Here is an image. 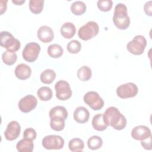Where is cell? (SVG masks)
Returning <instances> with one entry per match:
<instances>
[{"instance_id":"83f0119b","label":"cell","mask_w":152,"mask_h":152,"mask_svg":"<svg viewBox=\"0 0 152 152\" xmlns=\"http://www.w3.org/2000/svg\"><path fill=\"white\" fill-rule=\"evenodd\" d=\"M50 128L56 131H61L65 127V120L60 117H53L50 118Z\"/></svg>"},{"instance_id":"cb8c5ba5","label":"cell","mask_w":152,"mask_h":152,"mask_svg":"<svg viewBox=\"0 0 152 152\" xmlns=\"http://www.w3.org/2000/svg\"><path fill=\"white\" fill-rule=\"evenodd\" d=\"M69 149L72 152L82 151L84 147V144L82 140L75 138L71 140L68 143Z\"/></svg>"},{"instance_id":"ba28073f","label":"cell","mask_w":152,"mask_h":152,"mask_svg":"<svg viewBox=\"0 0 152 152\" xmlns=\"http://www.w3.org/2000/svg\"><path fill=\"white\" fill-rule=\"evenodd\" d=\"M42 145L47 150H59L64 147V140L59 135H47L42 140Z\"/></svg>"},{"instance_id":"2e32d148","label":"cell","mask_w":152,"mask_h":152,"mask_svg":"<svg viewBox=\"0 0 152 152\" xmlns=\"http://www.w3.org/2000/svg\"><path fill=\"white\" fill-rule=\"evenodd\" d=\"M14 72L17 78L21 80H24L30 78L31 74V69L27 65L20 64L17 65Z\"/></svg>"},{"instance_id":"6da1fadb","label":"cell","mask_w":152,"mask_h":152,"mask_svg":"<svg viewBox=\"0 0 152 152\" xmlns=\"http://www.w3.org/2000/svg\"><path fill=\"white\" fill-rule=\"evenodd\" d=\"M103 121L106 125L111 126L116 130L124 129L126 125V119L118 108L111 106L106 109L103 114Z\"/></svg>"},{"instance_id":"4dcf8cb0","label":"cell","mask_w":152,"mask_h":152,"mask_svg":"<svg viewBox=\"0 0 152 152\" xmlns=\"http://www.w3.org/2000/svg\"><path fill=\"white\" fill-rule=\"evenodd\" d=\"M66 48L69 53L75 54L80 51L81 49V44L77 40H72L68 42Z\"/></svg>"},{"instance_id":"484cf974","label":"cell","mask_w":152,"mask_h":152,"mask_svg":"<svg viewBox=\"0 0 152 152\" xmlns=\"http://www.w3.org/2000/svg\"><path fill=\"white\" fill-rule=\"evenodd\" d=\"M48 53L51 58H58L62 55L64 50L59 45L52 44L48 47Z\"/></svg>"},{"instance_id":"9c48e42d","label":"cell","mask_w":152,"mask_h":152,"mask_svg":"<svg viewBox=\"0 0 152 152\" xmlns=\"http://www.w3.org/2000/svg\"><path fill=\"white\" fill-rule=\"evenodd\" d=\"M138 92L137 85L133 83H128L118 87L116 94L121 99H127L135 97Z\"/></svg>"},{"instance_id":"7a4b0ae2","label":"cell","mask_w":152,"mask_h":152,"mask_svg":"<svg viewBox=\"0 0 152 152\" xmlns=\"http://www.w3.org/2000/svg\"><path fill=\"white\" fill-rule=\"evenodd\" d=\"M113 22L115 26L120 30H125L129 26L130 19L125 4L119 3L115 6Z\"/></svg>"},{"instance_id":"d6986e66","label":"cell","mask_w":152,"mask_h":152,"mask_svg":"<svg viewBox=\"0 0 152 152\" xmlns=\"http://www.w3.org/2000/svg\"><path fill=\"white\" fill-rule=\"evenodd\" d=\"M92 126L94 129L98 131H103L106 129L107 126L103 121L102 113H98L94 116L92 119Z\"/></svg>"},{"instance_id":"f1b7e54d","label":"cell","mask_w":152,"mask_h":152,"mask_svg":"<svg viewBox=\"0 0 152 152\" xmlns=\"http://www.w3.org/2000/svg\"><path fill=\"white\" fill-rule=\"evenodd\" d=\"M43 0H30L29 1L30 10L33 14H40L43 10Z\"/></svg>"},{"instance_id":"5b68a950","label":"cell","mask_w":152,"mask_h":152,"mask_svg":"<svg viewBox=\"0 0 152 152\" xmlns=\"http://www.w3.org/2000/svg\"><path fill=\"white\" fill-rule=\"evenodd\" d=\"M146 46L147 40L142 35H137L128 43L126 49L131 54L140 55L144 52Z\"/></svg>"},{"instance_id":"1f68e13d","label":"cell","mask_w":152,"mask_h":152,"mask_svg":"<svg viewBox=\"0 0 152 152\" xmlns=\"http://www.w3.org/2000/svg\"><path fill=\"white\" fill-rule=\"evenodd\" d=\"M113 2L111 0H99L97 1V5L98 8L103 12H107L111 10Z\"/></svg>"},{"instance_id":"44dd1931","label":"cell","mask_w":152,"mask_h":152,"mask_svg":"<svg viewBox=\"0 0 152 152\" xmlns=\"http://www.w3.org/2000/svg\"><path fill=\"white\" fill-rule=\"evenodd\" d=\"M40 78L43 83L49 84L55 79L56 73L53 69H46L41 73Z\"/></svg>"},{"instance_id":"30bf717a","label":"cell","mask_w":152,"mask_h":152,"mask_svg":"<svg viewBox=\"0 0 152 152\" xmlns=\"http://www.w3.org/2000/svg\"><path fill=\"white\" fill-rule=\"evenodd\" d=\"M56 96L60 100H66L72 96V90L68 82L59 80L55 85Z\"/></svg>"},{"instance_id":"603a6c76","label":"cell","mask_w":152,"mask_h":152,"mask_svg":"<svg viewBox=\"0 0 152 152\" xmlns=\"http://www.w3.org/2000/svg\"><path fill=\"white\" fill-rule=\"evenodd\" d=\"M37 95L42 101H48L52 99L53 93L50 88L44 86L37 90Z\"/></svg>"},{"instance_id":"ffe728a7","label":"cell","mask_w":152,"mask_h":152,"mask_svg":"<svg viewBox=\"0 0 152 152\" xmlns=\"http://www.w3.org/2000/svg\"><path fill=\"white\" fill-rule=\"evenodd\" d=\"M49 117L50 118L53 117H60L66 120L68 118V113L65 107L62 106H55L49 111Z\"/></svg>"},{"instance_id":"277c9868","label":"cell","mask_w":152,"mask_h":152,"mask_svg":"<svg viewBox=\"0 0 152 152\" xmlns=\"http://www.w3.org/2000/svg\"><path fill=\"white\" fill-rule=\"evenodd\" d=\"M99 31V27L95 21H90L81 27L78 31V37L83 40H88L96 36Z\"/></svg>"},{"instance_id":"836d02e7","label":"cell","mask_w":152,"mask_h":152,"mask_svg":"<svg viewBox=\"0 0 152 152\" xmlns=\"http://www.w3.org/2000/svg\"><path fill=\"white\" fill-rule=\"evenodd\" d=\"M141 144L144 149L148 150H151V136L142 141H141Z\"/></svg>"},{"instance_id":"52a82bcc","label":"cell","mask_w":152,"mask_h":152,"mask_svg":"<svg viewBox=\"0 0 152 152\" xmlns=\"http://www.w3.org/2000/svg\"><path fill=\"white\" fill-rule=\"evenodd\" d=\"M83 100L89 107L94 110H100L104 106V102L96 91H88L84 95Z\"/></svg>"},{"instance_id":"e0dca14e","label":"cell","mask_w":152,"mask_h":152,"mask_svg":"<svg viewBox=\"0 0 152 152\" xmlns=\"http://www.w3.org/2000/svg\"><path fill=\"white\" fill-rule=\"evenodd\" d=\"M61 35L65 39H71L75 34L76 28L74 24L71 22L63 24L60 29Z\"/></svg>"},{"instance_id":"5bb4252c","label":"cell","mask_w":152,"mask_h":152,"mask_svg":"<svg viewBox=\"0 0 152 152\" xmlns=\"http://www.w3.org/2000/svg\"><path fill=\"white\" fill-rule=\"evenodd\" d=\"M39 39L43 43H49L54 38V33L52 29L48 26H41L37 33Z\"/></svg>"},{"instance_id":"d4e9b609","label":"cell","mask_w":152,"mask_h":152,"mask_svg":"<svg viewBox=\"0 0 152 152\" xmlns=\"http://www.w3.org/2000/svg\"><path fill=\"white\" fill-rule=\"evenodd\" d=\"M71 11L76 15H81L86 12V5L83 1H77L71 4Z\"/></svg>"},{"instance_id":"d6a6232c","label":"cell","mask_w":152,"mask_h":152,"mask_svg":"<svg viewBox=\"0 0 152 152\" xmlns=\"http://www.w3.org/2000/svg\"><path fill=\"white\" fill-rule=\"evenodd\" d=\"M36 132L32 128H28L26 129L23 132V138L30 140H34L36 138Z\"/></svg>"},{"instance_id":"d590c367","label":"cell","mask_w":152,"mask_h":152,"mask_svg":"<svg viewBox=\"0 0 152 152\" xmlns=\"http://www.w3.org/2000/svg\"><path fill=\"white\" fill-rule=\"evenodd\" d=\"M8 1H0V10L1 15H2L7 10V3Z\"/></svg>"},{"instance_id":"7c38bea8","label":"cell","mask_w":152,"mask_h":152,"mask_svg":"<svg viewBox=\"0 0 152 152\" xmlns=\"http://www.w3.org/2000/svg\"><path fill=\"white\" fill-rule=\"evenodd\" d=\"M21 126L17 121H12L10 122L4 132L5 138L8 141H13L17 139L20 135Z\"/></svg>"},{"instance_id":"4fadbf2b","label":"cell","mask_w":152,"mask_h":152,"mask_svg":"<svg viewBox=\"0 0 152 152\" xmlns=\"http://www.w3.org/2000/svg\"><path fill=\"white\" fill-rule=\"evenodd\" d=\"M131 136L134 140L142 141L151 136V133L148 127L144 125H138L132 129Z\"/></svg>"},{"instance_id":"7402d4cb","label":"cell","mask_w":152,"mask_h":152,"mask_svg":"<svg viewBox=\"0 0 152 152\" xmlns=\"http://www.w3.org/2000/svg\"><path fill=\"white\" fill-rule=\"evenodd\" d=\"M77 77L79 80L82 81H87L89 80L92 75L91 69L87 66H83L77 71Z\"/></svg>"},{"instance_id":"8992f818","label":"cell","mask_w":152,"mask_h":152,"mask_svg":"<svg viewBox=\"0 0 152 152\" xmlns=\"http://www.w3.org/2000/svg\"><path fill=\"white\" fill-rule=\"evenodd\" d=\"M40 51V46L38 43L30 42L25 46L22 52V56L25 61L33 62L37 59Z\"/></svg>"},{"instance_id":"8d00e7d4","label":"cell","mask_w":152,"mask_h":152,"mask_svg":"<svg viewBox=\"0 0 152 152\" xmlns=\"http://www.w3.org/2000/svg\"><path fill=\"white\" fill-rule=\"evenodd\" d=\"M12 2L17 5H21L23 3L25 2V0L23 1H18V0H12Z\"/></svg>"},{"instance_id":"9a60e30c","label":"cell","mask_w":152,"mask_h":152,"mask_svg":"<svg viewBox=\"0 0 152 152\" xmlns=\"http://www.w3.org/2000/svg\"><path fill=\"white\" fill-rule=\"evenodd\" d=\"M73 116L74 120L77 122L84 124L88 121L90 113L87 108L83 106H79L75 109Z\"/></svg>"},{"instance_id":"ac0fdd59","label":"cell","mask_w":152,"mask_h":152,"mask_svg":"<svg viewBox=\"0 0 152 152\" xmlns=\"http://www.w3.org/2000/svg\"><path fill=\"white\" fill-rule=\"evenodd\" d=\"M16 148L20 152H31L33 150L34 144L32 140L23 138L17 143Z\"/></svg>"},{"instance_id":"3957f363","label":"cell","mask_w":152,"mask_h":152,"mask_svg":"<svg viewBox=\"0 0 152 152\" xmlns=\"http://www.w3.org/2000/svg\"><path fill=\"white\" fill-rule=\"evenodd\" d=\"M1 46L7 50L14 52L18 50L21 46L20 42L16 39L10 32L2 31L0 33Z\"/></svg>"},{"instance_id":"4316f807","label":"cell","mask_w":152,"mask_h":152,"mask_svg":"<svg viewBox=\"0 0 152 152\" xmlns=\"http://www.w3.org/2000/svg\"><path fill=\"white\" fill-rule=\"evenodd\" d=\"M2 59L5 64L7 65H12L16 62L17 56L15 52L7 50L2 54Z\"/></svg>"},{"instance_id":"f546056e","label":"cell","mask_w":152,"mask_h":152,"mask_svg":"<svg viewBox=\"0 0 152 152\" xmlns=\"http://www.w3.org/2000/svg\"><path fill=\"white\" fill-rule=\"evenodd\" d=\"M102 139L97 135H93L91 137L88 138L87 141L88 147L92 150H95L100 148L102 147Z\"/></svg>"},{"instance_id":"e575fe53","label":"cell","mask_w":152,"mask_h":152,"mask_svg":"<svg viewBox=\"0 0 152 152\" xmlns=\"http://www.w3.org/2000/svg\"><path fill=\"white\" fill-rule=\"evenodd\" d=\"M151 3L152 2L151 1L147 2L144 7V12L145 13L148 15V16H151L152 15V7H151Z\"/></svg>"},{"instance_id":"8fae6325","label":"cell","mask_w":152,"mask_h":152,"mask_svg":"<svg viewBox=\"0 0 152 152\" xmlns=\"http://www.w3.org/2000/svg\"><path fill=\"white\" fill-rule=\"evenodd\" d=\"M37 104L35 96L28 94L20 99L18 102L19 109L24 113H28L35 109Z\"/></svg>"}]
</instances>
